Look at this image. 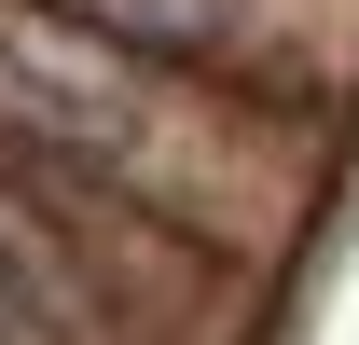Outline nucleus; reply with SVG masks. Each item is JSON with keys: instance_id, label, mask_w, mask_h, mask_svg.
I'll list each match as a JSON object with an SVG mask.
<instances>
[{"instance_id": "f257e3e1", "label": "nucleus", "mask_w": 359, "mask_h": 345, "mask_svg": "<svg viewBox=\"0 0 359 345\" xmlns=\"http://www.w3.org/2000/svg\"><path fill=\"white\" fill-rule=\"evenodd\" d=\"M0 138H28L42 166L97 180V194L180 208V221L222 208V194H208L222 152L194 138V111L138 69V42L83 28V14H55V0H0Z\"/></svg>"}, {"instance_id": "f03ea898", "label": "nucleus", "mask_w": 359, "mask_h": 345, "mask_svg": "<svg viewBox=\"0 0 359 345\" xmlns=\"http://www.w3.org/2000/svg\"><path fill=\"white\" fill-rule=\"evenodd\" d=\"M111 42H138L152 69H304V0H55Z\"/></svg>"}, {"instance_id": "7ed1b4c3", "label": "nucleus", "mask_w": 359, "mask_h": 345, "mask_svg": "<svg viewBox=\"0 0 359 345\" xmlns=\"http://www.w3.org/2000/svg\"><path fill=\"white\" fill-rule=\"evenodd\" d=\"M0 345H69V318H55V290L28 276V249L0 235Z\"/></svg>"}]
</instances>
